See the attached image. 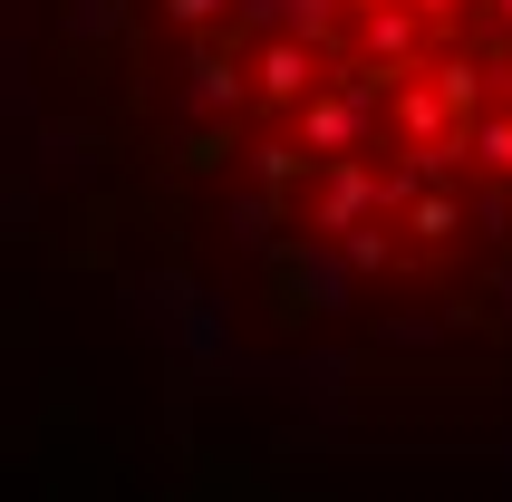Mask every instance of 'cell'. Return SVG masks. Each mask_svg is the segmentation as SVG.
Returning a JSON list of instances; mask_svg holds the SVG:
<instances>
[{
    "label": "cell",
    "mask_w": 512,
    "mask_h": 502,
    "mask_svg": "<svg viewBox=\"0 0 512 502\" xmlns=\"http://www.w3.org/2000/svg\"><path fill=\"white\" fill-rule=\"evenodd\" d=\"M10 97L261 396L512 416V0H20Z\"/></svg>",
    "instance_id": "cell-1"
}]
</instances>
